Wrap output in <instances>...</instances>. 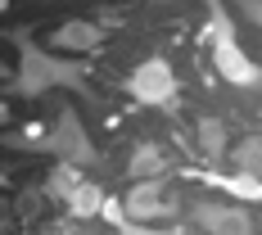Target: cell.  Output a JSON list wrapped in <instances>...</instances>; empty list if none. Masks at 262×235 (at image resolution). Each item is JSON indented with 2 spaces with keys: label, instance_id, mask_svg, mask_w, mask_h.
<instances>
[{
  "label": "cell",
  "instance_id": "cell-1",
  "mask_svg": "<svg viewBox=\"0 0 262 235\" xmlns=\"http://www.w3.org/2000/svg\"><path fill=\"white\" fill-rule=\"evenodd\" d=\"M212 59H217V73L226 81H235V86H258L262 81L258 63L239 50L235 32H231V23H226L222 14H212Z\"/></svg>",
  "mask_w": 262,
  "mask_h": 235
},
{
  "label": "cell",
  "instance_id": "cell-2",
  "mask_svg": "<svg viewBox=\"0 0 262 235\" xmlns=\"http://www.w3.org/2000/svg\"><path fill=\"white\" fill-rule=\"evenodd\" d=\"M127 91L140 104H149V109L172 104V100H177V73L167 68V59H145V63L127 77Z\"/></svg>",
  "mask_w": 262,
  "mask_h": 235
},
{
  "label": "cell",
  "instance_id": "cell-3",
  "mask_svg": "<svg viewBox=\"0 0 262 235\" xmlns=\"http://www.w3.org/2000/svg\"><path fill=\"white\" fill-rule=\"evenodd\" d=\"M190 212H194V222L208 235H249L253 231L244 208H235V204H194Z\"/></svg>",
  "mask_w": 262,
  "mask_h": 235
},
{
  "label": "cell",
  "instance_id": "cell-4",
  "mask_svg": "<svg viewBox=\"0 0 262 235\" xmlns=\"http://www.w3.org/2000/svg\"><path fill=\"white\" fill-rule=\"evenodd\" d=\"M122 212L127 217H167L172 212V204H167V195H163V181H136V190H131L127 199H122Z\"/></svg>",
  "mask_w": 262,
  "mask_h": 235
},
{
  "label": "cell",
  "instance_id": "cell-5",
  "mask_svg": "<svg viewBox=\"0 0 262 235\" xmlns=\"http://www.w3.org/2000/svg\"><path fill=\"white\" fill-rule=\"evenodd\" d=\"M54 145L73 158V163H95V149H91V140H86V131H81V122L73 118V113H63V118H59Z\"/></svg>",
  "mask_w": 262,
  "mask_h": 235
},
{
  "label": "cell",
  "instance_id": "cell-6",
  "mask_svg": "<svg viewBox=\"0 0 262 235\" xmlns=\"http://www.w3.org/2000/svg\"><path fill=\"white\" fill-rule=\"evenodd\" d=\"M59 195L68 199V208L77 212V217H95V212L104 208V195L91 181H59Z\"/></svg>",
  "mask_w": 262,
  "mask_h": 235
},
{
  "label": "cell",
  "instance_id": "cell-7",
  "mask_svg": "<svg viewBox=\"0 0 262 235\" xmlns=\"http://www.w3.org/2000/svg\"><path fill=\"white\" fill-rule=\"evenodd\" d=\"M54 46H63V50H95L100 46V27L95 23H63L54 32Z\"/></svg>",
  "mask_w": 262,
  "mask_h": 235
},
{
  "label": "cell",
  "instance_id": "cell-8",
  "mask_svg": "<svg viewBox=\"0 0 262 235\" xmlns=\"http://www.w3.org/2000/svg\"><path fill=\"white\" fill-rule=\"evenodd\" d=\"M54 81H73V73L68 68H59V63H50V59H27V77H23V91H46V86H54Z\"/></svg>",
  "mask_w": 262,
  "mask_h": 235
},
{
  "label": "cell",
  "instance_id": "cell-9",
  "mask_svg": "<svg viewBox=\"0 0 262 235\" xmlns=\"http://www.w3.org/2000/svg\"><path fill=\"white\" fill-rule=\"evenodd\" d=\"M158 172H163L158 145H136V154H131V177H136V181H158Z\"/></svg>",
  "mask_w": 262,
  "mask_h": 235
},
{
  "label": "cell",
  "instance_id": "cell-10",
  "mask_svg": "<svg viewBox=\"0 0 262 235\" xmlns=\"http://www.w3.org/2000/svg\"><path fill=\"white\" fill-rule=\"evenodd\" d=\"M235 163L244 167V177L262 181V140H244V145L235 149Z\"/></svg>",
  "mask_w": 262,
  "mask_h": 235
},
{
  "label": "cell",
  "instance_id": "cell-11",
  "mask_svg": "<svg viewBox=\"0 0 262 235\" xmlns=\"http://www.w3.org/2000/svg\"><path fill=\"white\" fill-rule=\"evenodd\" d=\"M199 145H204V154H222L226 149V127L217 118H204L199 122Z\"/></svg>",
  "mask_w": 262,
  "mask_h": 235
},
{
  "label": "cell",
  "instance_id": "cell-12",
  "mask_svg": "<svg viewBox=\"0 0 262 235\" xmlns=\"http://www.w3.org/2000/svg\"><path fill=\"white\" fill-rule=\"evenodd\" d=\"M217 185H226L235 199H262V181L244 177V172H239V177H226V181H217Z\"/></svg>",
  "mask_w": 262,
  "mask_h": 235
},
{
  "label": "cell",
  "instance_id": "cell-13",
  "mask_svg": "<svg viewBox=\"0 0 262 235\" xmlns=\"http://www.w3.org/2000/svg\"><path fill=\"white\" fill-rule=\"evenodd\" d=\"M122 226H127V222H122ZM131 235H181V231H145V226H127Z\"/></svg>",
  "mask_w": 262,
  "mask_h": 235
},
{
  "label": "cell",
  "instance_id": "cell-14",
  "mask_svg": "<svg viewBox=\"0 0 262 235\" xmlns=\"http://www.w3.org/2000/svg\"><path fill=\"white\" fill-rule=\"evenodd\" d=\"M253 18H262V9H258V5H253Z\"/></svg>",
  "mask_w": 262,
  "mask_h": 235
}]
</instances>
